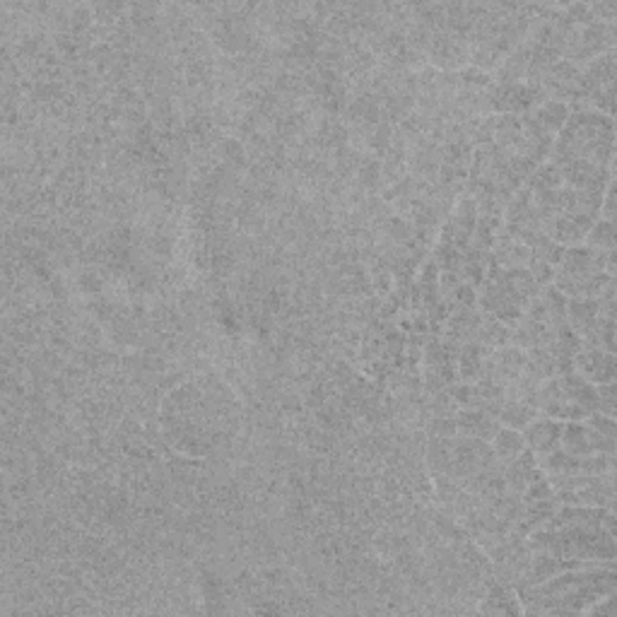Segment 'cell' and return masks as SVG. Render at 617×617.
Segmentation results:
<instances>
[{
	"instance_id": "1",
	"label": "cell",
	"mask_w": 617,
	"mask_h": 617,
	"mask_svg": "<svg viewBox=\"0 0 617 617\" xmlns=\"http://www.w3.org/2000/svg\"><path fill=\"white\" fill-rule=\"evenodd\" d=\"M574 367H577V374L584 376L589 383L601 386V383L615 382V355L601 348L581 345L574 355Z\"/></svg>"
},
{
	"instance_id": "2",
	"label": "cell",
	"mask_w": 617,
	"mask_h": 617,
	"mask_svg": "<svg viewBox=\"0 0 617 617\" xmlns=\"http://www.w3.org/2000/svg\"><path fill=\"white\" fill-rule=\"evenodd\" d=\"M598 220L586 215H570V213H559L557 217H552L548 225H545V235L550 236L552 242H557L559 246H579L581 242H586V235L591 232V227L596 225Z\"/></svg>"
},
{
	"instance_id": "3",
	"label": "cell",
	"mask_w": 617,
	"mask_h": 617,
	"mask_svg": "<svg viewBox=\"0 0 617 617\" xmlns=\"http://www.w3.org/2000/svg\"><path fill=\"white\" fill-rule=\"evenodd\" d=\"M524 446L533 451L536 456H545L550 451L559 449V439H562V424L552 417H536L524 427Z\"/></svg>"
},
{
	"instance_id": "4",
	"label": "cell",
	"mask_w": 617,
	"mask_h": 617,
	"mask_svg": "<svg viewBox=\"0 0 617 617\" xmlns=\"http://www.w3.org/2000/svg\"><path fill=\"white\" fill-rule=\"evenodd\" d=\"M456 430L461 436L492 442V436L499 432V420L480 408H465L456 413Z\"/></svg>"
},
{
	"instance_id": "5",
	"label": "cell",
	"mask_w": 617,
	"mask_h": 617,
	"mask_svg": "<svg viewBox=\"0 0 617 617\" xmlns=\"http://www.w3.org/2000/svg\"><path fill=\"white\" fill-rule=\"evenodd\" d=\"M495 258L497 263L507 270L528 268L533 254H530V248L526 246L521 239H517V236L509 235V232H504L502 236H497L495 239Z\"/></svg>"
},
{
	"instance_id": "6",
	"label": "cell",
	"mask_w": 617,
	"mask_h": 617,
	"mask_svg": "<svg viewBox=\"0 0 617 617\" xmlns=\"http://www.w3.org/2000/svg\"><path fill=\"white\" fill-rule=\"evenodd\" d=\"M530 119L543 128L545 133L555 135L559 133V128H562L564 123H567V119H570V104H567V101L545 99L533 109Z\"/></svg>"
},
{
	"instance_id": "7",
	"label": "cell",
	"mask_w": 617,
	"mask_h": 617,
	"mask_svg": "<svg viewBox=\"0 0 617 617\" xmlns=\"http://www.w3.org/2000/svg\"><path fill=\"white\" fill-rule=\"evenodd\" d=\"M490 446H492V451H495L497 461L502 463V465L514 461V458H517L518 454L526 449L524 436L518 434L517 430H511V427H499V432L492 436Z\"/></svg>"
},
{
	"instance_id": "8",
	"label": "cell",
	"mask_w": 617,
	"mask_h": 617,
	"mask_svg": "<svg viewBox=\"0 0 617 617\" xmlns=\"http://www.w3.org/2000/svg\"><path fill=\"white\" fill-rule=\"evenodd\" d=\"M586 246L593 251H615V222L598 220L586 235Z\"/></svg>"
},
{
	"instance_id": "9",
	"label": "cell",
	"mask_w": 617,
	"mask_h": 617,
	"mask_svg": "<svg viewBox=\"0 0 617 617\" xmlns=\"http://www.w3.org/2000/svg\"><path fill=\"white\" fill-rule=\"evenodd\" d=\"M598 398V413L605 417L615 415V382L601 383L596 389Z\"/></svg>"
}]
</instances>
